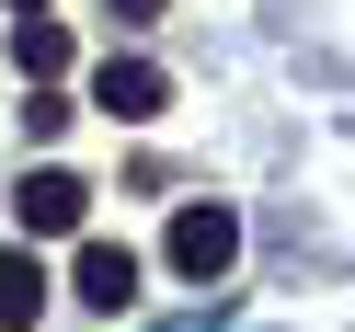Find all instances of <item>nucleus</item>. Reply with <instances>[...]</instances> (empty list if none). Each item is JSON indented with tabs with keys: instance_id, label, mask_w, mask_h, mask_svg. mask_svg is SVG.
Wrapping results in <instances>:
<instances>
[{
	"instance_id": "nucleus-1",
	"label": "nucleus",
	"mask_w": 355,
	"mask_h": 332,
	"mask_svg": "<svg viewBox=\"0 0 355 332\" xmlns=\"http://www.w3.org/2000/svg\"><path fill=\"white\" fill-rule=\"evenodd\" d=\"M230 252H241V218H230V207H184V218H172V263H184L195 286L230 275Z\"/></svg>"
},
{
	"instance_id": "nucleus-2",
	"label": "nucleus",
	"mask_w": 355,
	"mask_h": 332,
	"mask_svg": "<svg viewBox=\"0 0 355 332\" xmlns=\"http://www.w3.org/2000/svg\"><path fill=\"white\" fill-rule=\"evenodd\" d=\"M12 207H24V229H46V241H58V229H80V218H92V184L46 161V172H24V195H12Z\"/></svg>"
},
{
	"instance_id": "nucleus-3",
	"label": "nucleus",
	"mask_w": 355,
	"mask_h": 332,
	"mask_svg": "<svg viewBox=\"0 0 355 332\" xmlns=\"http://www.w3.org/2000/svg\"><path fill=\"white\" fill-rule=\"evenodd\" d=\"M92 103H103V115H126V126H149V115H161V103H172V80L149 69V58H103V80H92Z\"/></svg>"
},
{
	"instance_id": "nucleus-4",
	"label": "nucleus",
	"mask_w": 355,
	"mask_h": 332,
	"mask_svg": "<svg viewBox=\"0 0 355 332\" xmlns=\"http://www.w3.org/2000/svg\"><path fill=\"white\" fill-rule=\"evenodd\" d=\"M35 321H46V263L0 252V332H35Z\"/></svg>"
},
{
	"instance_id": "nucleus-5",
	"label": "nucleus",
	"mask_w": 355,
	"mask_h": 332,
	"mask_svg": "<svg viewBox=\"0 0 355 332\" xmlns=\"http://www.w3.org/2000/svg\"><path fill=\"white\" fill-rule=\"evenodd\" d=\"M12 69L58 80V69H69V24H58V12H24V24H12Z\"/></svg>"
},
{
	"instance_id": "nucleus-6",
	"label": "nucleus",
	"mask_w": 355,
	"mask_h": 332,
	"mask_svg": "<svg viewBox=\"0 0 355 332\" xmlns=\"http://www.w3.org/2000/svg\"><path fill=\"white\" fill-rule=\"evenodd\" d=\"M80 298L126 309V298H138V252H126V241H92V252H80Z\"/></svg>"
},
{
	"instance_id": "nucleus-7",
	"label": "nucleus",
	"mask_w": 355,
	"mask_h": 332,
	"mask_svg": "<svg viewBox=\"0 0 355 332\" xmlns=\"http://www.w3.org/2000/svg\"><path fill=\"white\" fill-rule=\"evenodd\" d=\"M103 12H115V24H161V0H103Z\"/></svg>"
},
{
	"instance_id": "nucleus-8",
	"label": "nucleus",
	"mask_w": 355,
	"mask_h": 332,
	"mask_svg": "<svg viewBox=\"0 0 355 332\" xmlns=\"http://www.w3.org/2000/svg\"><path fill=\"white\" fill-rule=\"evenodd\" d=\"M12 12H46V0H12Z\"/></svg>"
}]
</instances>
